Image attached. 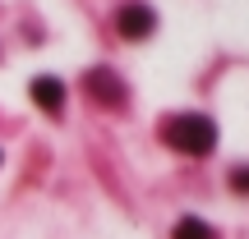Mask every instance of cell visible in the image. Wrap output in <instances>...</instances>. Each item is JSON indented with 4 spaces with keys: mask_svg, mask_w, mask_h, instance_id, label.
<instances>
[{
    "mask_svg": "<svg viewBox=\"0 0 249 239\" xmlns=\"http://www.w3.org/2000/svg\"><path fill=\"white\" fill-rule=\"evenodd\" d=\"M166 143L185 157H208L217 147V124L208 115H176L166 124Z\"/></svg>",
    "mask_w": 249,
    "mask_h": 239,
    "instance_id": "1",
    "label": "cell"
},
{
    "mask_svg": "<svg viewBox=\"0 0 249 239\" xmlns=\"http://www.w3.org/2000/svg\"><path fill=\"white\" fill-rule=\"evenodd\" d=\"M152 28H157V14H152L148 5H124L116 14V32L129 37V42H143V37H152Z\"/></svg>",
    "mask_w": 249,
    "mask_h": 239,
    "instance_id": "2",
    "label": "cell"
},
{
    "mask_svg": "<svg viewBox=\"0 0 249 239\" xmlns=\"http://www.w3.org/2000/svg\"><path fill=\"white\" fill-rule=\"evenodd\" d=\"M83 83L97 92V101H107V106H124V83H120L111 69H92Z\"/></svg>",
    "mask_w": 249,
    "mask_h": 239,
    "instance_id": "3",
    "label": "cell"
},
{
    "mask_svg": "<svg viewBox=\"0 0 249 239\" xmlns=\"http://www.w3.org/2000/svg\"><path fill=\"white\" fill-rule=\"evenodd\" d=\"M33 101L55 115V111L65 106V83H60V79H33Z\"/></svg>",
    "mask_w": 249,
    "mask_h": 239,
    "instance_id": "4",
    "label": "cell"
},
{
    "mask_svg": "<svg viewBox=\"0 0 249 239\" xmlns=\"http://www.w3.org/2000/svg\"><path fill=\"white\" fill-rule=\"evenodd\" d=\"M176 239H213V225L198 221V216H185V221L176 225Z\"/></svg>",
    "mask_w": 249,
    "mask_h": 239,
    "instance_id": "5",
    "label": "cell"
},
{
    "mask_svg": "<svg viewBox=\"0 0 249 239\" xmlns=\"http://www.w3.org/2000/svg\"><path fill=\"white\" fill-rule=\"evenodd\" d=\"M231 189H240V193H249V166H240V170L231 175Z\"/></svg>",
    "mask_w": 249,
    "mask_h": 239,
    "instance_id": "6",
    "label": "cell"
}]
</instances>
